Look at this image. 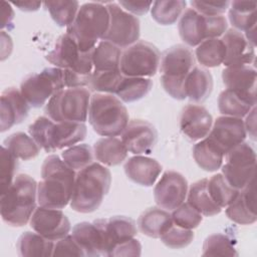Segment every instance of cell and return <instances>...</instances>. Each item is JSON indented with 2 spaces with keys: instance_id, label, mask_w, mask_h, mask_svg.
I'll list each match as a JSON object with an SVG mask.
<instances>
[{
  "instance_id": "cell-32",
  "label": "cell",
  "mask_w": 257,
  "mask_h": 257,
  "mask_svg": "<svg viewBox=\"0 0 257 257\" xmlns=\"http://www.w3.org/2000/svg\"><path fill=\"white\" fill-rule=\"evenodd\" d=\"M187 195L188 203L203 216H215L222 210L208 192V179H202L192 184Z\"/></svg>"
},
{
  "instance_id": "cell-29",
  "label": "cell",
  "mask_w": 257,
  "mask_h": 257,
  "mask_svg": "<svg viewBox=\"0 0 257 257\" xmlns=\"http://www.w3.org/2000/svg\"><path fill=\"white\" fill-rule=\"evenodd\" d=\"M256 105V98L226 88L218 97V108L224 115L244 117Z\"/></svg>"
},
{
  "instance_id": "cell-49",
  "label": "cell",
  "mask_w": 257,
  "mask_h": 257,
  "mask_svg": "<svg viewBox=\"0 0 257 257\" xmlns=\"http://www.w3.org/2000/svg\"><path fill=\"white\" fill-rule=\"evenodd\" d=\"M192 8L206 16L222 15L230 5L229 1H191Z\"/></svg>"
},
{
  "instance_id": "cell-9",
  "label": "cell",
  "mask_w": 257,
  "mask_h": 257,
  "mask_svg": "<svg viewBox=\"0 0 257 257\" xmlns=\"http://www.w3.org/2000/svg\"><path fill=\"white\" fill-rule=\"evenodd\" d=\"M227 20L223 15L206 16L193 8L181 15L178 29L182 40L189 46H198L209 38H219L227 31Z\"/></svg>"
},
{
  "instance_id": "cell-46",
  "label": "cell",
  "mask_w": 257,
  "mask_h": 257,
  "mask_svg": "<svg viewBox=\"0 0 257 257\" xmlns=\"http://www.w3.org/2000/svg\"><path fill=\"white\" fill-rule=\"evenodd\" d=\"M15 158L5 147L1 148L0 157V192H4L14 181L18 163Z\"/></svg>"
},
{
  "instance_id": "cell-22",
  "label": "cell",
  "mask_w": 257,
  "mask_h": 257,
  "mask_svg": "<svg viewBox=\"0 0 257 257\" xmlns=\"http://www.w3.org/2000/svg\"><path fill=\"white\" fill-rule=\"evenodd\" d=\"M226 208L227 217L237 224L251 225L256 222L255 178L239 191L236 198Z\"/></svg>"
},
{
  "instance_id": "cell-27",
  "label": "cell",
  "mask_w": 257,
  "mask_h": 257,
  "mask_svg": "<svg viewBox=\"0 0 257 257\" xmlns=\"http://www.w3.org/2000/svg\"><path fill=\"white\" fill-rule=\"evenodd\" d=\"M169 211L161 207H152L141 214L138 219L140 231L152 238H161L173 225Z\"/></svg>"
},
{
  "instance_id": "cell-13",
  "label": "cell",
  "mask_w": 257,
  "mask_h": 257,
  "mask_svg": "<svg viewBox=\"0 0 257 257\" xmlns=\"http://www.w3.org/2000/svg\"><path fill=\"white\" fill-rule=\"evenodd\" d=\"M225 157L222 175L230 186L240 191L255 178V151L248 143L243 142L230 150Z\"/></svg>"
},
{
  "instance_id": "cell-17",
  "label": "cell",
  "mask_w": 257,
  "mask_h": 257,
  "mask_svg": "<svg viewBox=\"0 0 257 257\" xmlns=\"http://www.w3.org/2000/svg\"><path fill=\"white\" fill-rule=\"evenodd\" d=\"M246 136L242 118L223 115L217 117L207 137L226 155L230 150L243 143Z\"/></svg>"
},
{
  "instance_id": "cell-47",
  "label": "cell",
  "mask_w": 257,
  "mask_h": 257,
  "mask_svg": "<svg viewBox=\"0 0 257 257\" xmlns=\"http://www.w3.org/2000/svg\"><path fill=\"white\" fill-rule=\"evenodd\" d=\"M194 239V232L189 229L181 228L176 225L161 236V241L172 249H181L187 247Z\"/></svg>"
},
{
  "instance_id": "cell-10",
  "label": "cell",
  "mask_w": 257,
  "mask_h": 257,
  "mask_svg": "<svg viewBox=\"0 0 257 257\" xmlns=\"http://www.w3.org/2000/svg\"><path fill=\"white\" fill-rule=\"evenodd\" d=\"M64 88V72L59 67H46L28 75L20 84V92L32 107L42 106L53 94Z\"/></svg>"
},
{
  "instance_id": "cell-52",
  "label": "cell",
  "mask_w": 257,
  "mask_h": 257,
  "mask_svg": "<svg viewBox=\"0 0 257 257\" xmlns=\"http://www.w3.org/2000/svg\"><path fill=\"white\" fill-rule=\"evenodd\" d=\"M246 133H248L249 137L255 141L256 139V107L254 106L250 112L246 115V120L244 121Z\"/></svg>"
},
{
  "instance_id": "cell-23",
  "label": "cell",
  "mask_w": 257,
  "mask_h": 257,
  "mask_svg": "<svg viewBox=\"0 0 257 257\" xmlns=\"http://www.w3.org/2000/svg\"><path fill=\"white\" fill-rule=\"evenodd\" d=\"M221 39L226 48V56L223 62L226 67L254 63L255 46L246 39L244 34L235 29H229L222 35Z\"/></svg>"
},
{
  "instance_id": "cell-43",
  "label": "cell",
  "mask_w": 257,
  "mask_h": 257,
  "mask_svg": "<svg viewBox=\"0 0 257 257\" xmlns=\"http://www.w3.org/2000/svg\"><path fill=\"white\" fill-rule=\"evenodd\" d=\"M61 158L69 168L79 171L93 163V152L88 145L79 144L63 151Z\"/></svg>"
},
{
  "instance_id": "cell-44",
  "label": "cell",
  "mask_w": 257,
  "mask_h": 257,
  "mask_svg": "<svg viewBox=\"0 0 257 257\" xmlns=\"http://www.w3.org/2000/svg\"><path fill=\"white\" fill-rule=\"evenodd\" d=\"M121 77L122 73L119 69L108 71H92L88 86L97 92L114 94Z\"/></svg>"
},
{
  "instance_id": "cell-26",
  "label": "cell",
  "mask_w": 257,
  "mask_h": 257,
  "mask_svg": "<svg viewBox=\"0 0 257 257\" xmlns=\"http://www.w3.org/2000/svg\"><path fill=\"white\" fill-rule=\"evenodd\" d=\"M213 90V77L209 70L195 65L185 79L186 97L195 103L205 101Z\"/></svg>"
},
{
  "instance_id": "cell-50",
  "label": "cell",
  "mask_w": 257,
  "mask_h": 257,
  "mask_svg": "<svg viewBox=\"0 0 257 257\" xmlns=\"http://www.w3.org/2000/svg\"><path fill=\"white\" fill-rule=\"evenodd\" d=\"M142 253V245L140 241L136 238L128 239L126 241H123L116 246L112 248V250L109 252V257H115V256H140Z\"/></svg>"
},
{
  "instance_id": "cell-53",
  "label": "cell",
  "mask_w": 257,
  "mask_h": 257,
  "mask_svg": "<svg viewBox=\"0 0 257 257\" xmlns=\"http://www.w3.org/2000/svg\"><path fill=\"white\" fill-rule=\"evenodd\" d=\"M1 8H2V19H1V28H4L12 23V20L14 18V12L11 7V5L5 1L1 2Z\"/></svg>"
},
{
  "instance_id": "cell-2",
  "label": "cell",
  "mask_w": 257,
  "mask_h": 257,
  "mask_svg": "<svg viewBox=\"0 0 257 257\" xmlns=\"http://www.w3.org/2000/svg\"><path fill=\"white\" fill-rule=\"evenodd\" d=\"M36 181L26 174L17 175L12 184L1 193L2 220L12 227L26 225L36 209Z\"/></svg>"
},
{
  "instance_id": "cell-35",
  "label": "cell",
  "mask_w": 257,
  "mask_h": 257,
  "mask_svg": "<svg viewBox=\"0 0 257 257\" xmlns=\"http://www.w3.org/2000/svg\"><path fill=\"white\" fill-rule=\"evenodd\" d=\"M152 87L151 78L122 75L114 94L123 102H133L145 97Z\"/></svg>"
},
{
  "instance_id": "cell-42",
  "label": "cell",
  "mask_w": 257,
  "mask_h": 257,
  "mask_svg": "<svg viewBox=\"0 0 257 257\" xmlns=\"http://www.w3.org/2000/svg\"><path fill=\"white\" fill-rule=\"evenodd\" d=\"M203 256H238L235 243L228 235L216 233L208 236L203 244Z\"/></svg>"
},
{
  "instance_id": "cell-11",
  "label": "cell",
  "mask_w": 257,
  "mask_h": 257,
  "mask_svg": "<svg viewBox=\"0 0 257 257\" xmlns=\"http://www.w3.org/2000/svg\"><path fill=\"white\" fill-rule=\"evenodd\" d=\"M161 53L150 42L140 40L126 47L120 56L119 70L124 76H154L160 66Z\"/></svg>"
},
{
  "instance_id": "cell-54",
  "label": "cell",
  "mask_w": 257,
  "mask_h": 257,
  "mask_svg": "<svg viewBox=\"0 0 257 257\" xmlns=\"http://www.w3.org/2000/svg\"><path fill=\"white\" fill-rule=\"evenodd\" d=\"M13 4L18 7L22 11L31 12L36 11L41 6V2H34V1H20V2H13Z\"/></svg>"
},
{
  "instance_id": "cell-34",
  "label": "cell",
  "mask_w": 257,
  "mask_h": 257,
  "mask_svg": "<svg viewBox=\"0 0 257 257\" xmlns=\"http://www.w3.org/2000/svg\"><path fill=\"white\" fill-rule=\"evenodd\" d=\"M121 50L106 40H100L91 51L93 71L119 69Z\"/></svg>"
},
{
  "instance_id": "cell-20",
  "label": "cell",
  "mask_w": 257,
  "mask_h": 257,
  "mask_svg": "<svg viewBox=\"0 0 257 257\" xmlns=\"http://www.w3.org/2000/svg\"><path fill=\"white\" fill-rule=\"evenodd\" d=\"M0 101V131L2 133L27 117L30 105L17 88L8 87L2 91Z\"/></svg>"
},
{
  "instance_id": "cell-7",
  "label": "cell",
  "mask_w": 257,
  "mask_h": 257,
  "mask_svg": "<svg viewBox=\"0 0 257 257\" xmlns=\"http://www.w3.org/2000/svg\"><path fill=\"white\" fill-rule=\"evenodd\" d=\"M195 66L193 51L183 45H174L161 55V83L165 91L173 98L183 100L186 97L185 79Z\"/></svg>"
},
{
  "instance_id": "cell-8",
  "label": "cell",
  "mask_w": 257,
  "mask_h": 257,
  "mask_svg": "<svg viewBox=\"0 0 257 257\" xmlns=\"http://www.w3.org/2000/svg\"><path fill=\"white\" fill-rule=\"evenodd\" d=\"M90 97L85 87L64 88L47 101L45 113L56 122H84L88 116Z\"/></svg>"
},
{
  "instance_id": "cell-30",
  "label": "cell",
  "mask_w": 257,
  "mask_h": 257,
  "mask_svg": "<svg viewBox=\"0 0 257 257\" xmlns=\"http://www.w3.org/2000/svg\"><path fill=\"white\" fill-rule=\"evenodd\" d=\"M93 155L103 166H116L127 157V150L120 139L105 137L97 140L93 145Z\"/></svg>"
},
{
  "instance_id": "cell-16",
  "label": "cell",
  "mask_w": 257,
  "mask_h": 257,
  "mask_svg": "<svg viewBox=\"0 0 257 257\" xmlns=\"http://www.w3.org/2000/svg\"><path fill=\"white\" fill-rule=\"evenodd\" d=\"M187 194L186 178L175 171L165 172L154 189V199L157 205L167 211H173L184 203Z\"/></svg>"
},
{
  "instance_id": "cell-1",
  "label": "cell",
  "mask_w": 257,
  "mask_h": 257,
  "mask_svg": "<svg viewBox=\"0 0 257 257\" xmlns=\"http://www.w3.org/2000/svg\"><path fill=\"white\" fill-rule=\"evenodd\" d=\"M75 172L56 155L45 158L41 166V181L37 184V202L39 206L51 209H63L70 203Z\"/></svg>"
},
{
  "instance_id": "cell-37",
  "label": "cell",
  "mask_w": 257,
  "mask_h": 257,
  "mask_svg": "<svg viewBox=\"0 0 257 257\" xmlns=\"http://www.w3.org/2000/svg\"><path fill=\"white\" fill-rule=\"evenodd\" d=\"M195 56L201 65L205 67H216L223 64L226 56V48L220 38L205 39L197 46Z\"/></svg>"
},
{
  "instance_id": "cell-18",
  "label": "cell",
  "mask_w": 257,
  "mask_h": 257,
  "mask_svg": "<svg viewBox=\"0 0 257 257\" xmlns=\"http://www.w3.org/2000/svg\"><path fill=\"white\" fill-rule=\"evenodd\" d=\"M123 145L134 155L150 154L158 141L156 127L144 119L130 120L121 133Z\"/></svg>"
},
{
  "instance_id": "cell-51",
  "label": "cell",
  "mask_w": 257,
  "mask_h": 257,
  "mask_svg": "<svg viewBox=\"0 0 257 257\" xmlns=\"http://www.w3.org/2000/svg\"><path fill=\"white\" fill-rule=\"evenodd\" d=\"M118 4L125 11L130 12L133 15H143L146 14L152 7L153 2L145 1H119Z\"/></svg>"
},
{
  "instance_id": "cell-31",
  "label": "cell",
  "mask_w": 257,
  "mask_h": 257,
  "mask_svg": "<svg viewBox=\"0 0 257 257\" xmlns=\"http://www.w3.org/2000/svg\"><path fill=\"white\" fill-rule=\"evenodd\" d=\"M16 248L22 257H48L52 256L54 242L36 232H24L17 241Z\"/></svg>"
},
{
  "instance_id": "cell-24",
  "label": "cell",
  "mask_w": 257,
  "mask_h": 257,
  "mask_svg": "<svg viewBox=\"0 0 257 257\" xmlns=\"http://www.w3.org/2000/svg\"><path fill=\"white\" fill-rule=\"evenodd\" d=\"M222 80L228 89L256 98V69L252 65L227 66L222 71Z\"/></svg>"
},
{
  "instance_id": "cell-33",
  "label": "cell",
  "mask_w": 257,
  "mask_h": 257,
  "mask_svg": "<svg viewBox=\"0 0 257 257\" xmlns=\"http://www.w3.org/2000/svg\"><path fill=\"white\" fill-rule=\"evenodd\" d=\"M223 152L208 138L201 140L193 148V158L197 165L207 172H215L221 168L224 160Z\"/></svg>"
},
{
  "instance_id": "cell-3",
  "label": "cell",
  "mask_w": 257,
  "mask_h": 257,
  "mask_svg": "<svg viewBox=\"0 0 257 257\" xmlns=\"http://www.w3.org/2000/svg\"><path fill=\"white\" fill-rule=\"evenodd\" d=\"M111 184L109 170L100 163H91L78 171L70 200V207L79 213L98 209Z\"/></svg>"
},
{
  "instance_id": "cell-39",
  "label": "cell",
  "mask_w": 257,
  "mask_h": 257,
  "mask_svg": "<svg viewBox=\"0 0 257 257\" xmlns=\"http://www.w3.org/2000/svg\"><path fill=\"white\" fill-rule=\"evenodd\" d=\"M186 5V1L183 0L155 1L151 7V14L157 23L161 25H171L181 17Z\"/></svg>"
},
{
  "instance_id": "cell-28",
  "label": "cell",
  "mask_w": 257,
  "mask_h": 257,
  "mask_svg": "<svg viewBox=\"0 0 257 257\" xmlns=\"http://www.w3.org/2000/svg\"><path fill=\"white\" fill-rule=\"evenodd\" d=\"M71 235L83 250L85 256L103 255V241L100 230L93 223L80 222L72 228Z\"/></svg>"
},
{
  "instance_id": "cell-41",
  "label": "cell",
  "mask_w": 257,
  "mask_h": 257,
  "mask_svg": "<svg viewBox=\"0 0 257 257\" xmlns=\"http://www.w3.org/2000/svg\"><path fill=\"white\" fill-rule=\"evenodd\" d=\"M208 192L213 201L220 208H224L236 198L239 190L230 186L222 174H217L208 180Z\"/></svg>"
},
{
  "instance_id": "cell-21",
  "label": "cell",
  "mask_w": 257,
  "mask_h": 257,
  "mask_svg": "<svg viewBox=\"0 0 257 257\" xmlns=\"http://www.w3.org/2000/svg\"><path fill=\"white\" fill-rule=\"evenodd\" d=\"M213 117L211 113L200 104L186 105L180 117V128L191 141L196 142L205 139L212 127Z\"/></svg>"
},
{
  "instance_id": "cell-5",
  "label": "cell",
  "mask_w": 257,
  "mask_h": 257,
  "mask_svg": "<svg viewBox=\"0 0 257 257\" xmlns=\"http://www.w3.org/2000/svg\"><path fill=\"white\" fill-rule=\"evenodd\" d=\"M28 132L40 149L53 153L83 141L86 137V125L83 122H56L43 115L29 125Z\"/></svg>"
},
{
  "instance_id": "cell-38",
  "label": "cell",
  "mask_w": 257,
  "mask_h": 257,
  "mask_svg": "<svg viewBox=\"0 0 257 257\" xmlns=\"http://www.w3.org/2000/svg\"><path fill=\"white\" fill-rule=\"evenodd\" d=\"M5 147L15 158L22 161H28L38 156L40 147L36 142L24 133L18 132L10 135L3 142Z\"/></svg>"
},
{
  "instance_id": "cell-19",
  "label": "cell",
  "mask_w": 257,
  "mask_h": 257,
  "mask_svg": "<svg viewBox=\"0 0 257 257\" xmlns=\"http://www.w3.org/2000/svg\"><path fill=\"white\" fill-rule=\"evenodd\" d=\"M94 224L100 230L103 241V255L109 252L117 244L135 238L137 235L136 222L125 216H113L107 219H97Z\"/></svg>"
},
{
  "instance_id": "cell-45",
  "label": "cell",
  "mask_w": 257,
  "mask_h": 257,
  "mask_svg": "<svg viewBox=\"0 0 257 257\" xmlns=\"http://www.w3.org/2000/svg\"><path fill=\"white\" fill-rule=\"evenodd\" d=\"M171 216L174 225L189 230L197 228L203 220V215L194 209L188 202L182 203L179 207L174 209Z\"/></svg>"
},
{
  "instance_id": "cell-4",
  "label": "cell",
  "mask_w": 257,
  "mask_h": 257,
  "mask_svg": "<svg viewBox=\"0 0 257 257\" xmlns=\"http://www.w3.org/2000/svg\"><path fill=\"white\" fill-rule=\"evenodd\" d=\"M109 26V13L102 3L88 2L79 7L74 21L67 27L82 52L92 51L105 35Z\"/></svg>"
},
{
  "instance_id": "cell-36",
  "label": "cell",
  "mask_w": 257,
  "mask_h": 257,
  "mask_svg": "<svg viewBox=\"0 0 257 257\" xmlns=\"http://www.w3.org/2000/svg\"><path fill=\"white\" fill-rule=\"evenodd\" d=\"M255 1H233L229 7V21L235 30L248 31L256 27Z\"/></svg>"
},
{
  "instance_id": "cell-40",
  "label": "cell",
  "mask_w": 257,
  "mask_h": 257,
  "mask_svg": "<svg viewBox=\"0 0 257 257\" xmlns=\"http://www.w3.org/2000/svg\"><path fill=\"white\" fill-rule=\"evenodd\" d=\"M43 5L48 10L51 18L58 26L68 27L75 19L79 10L78 1H50Z\"/></svg>"
},
{
  "instance_id": "cell-48",
  "label": "cell",
  "mask_w": 257,
  "mask_h": 257,
  "mask_svg": "<svg viewBox=\"0 0 257 257\" xmlns=\"http://www.w3.org/2000/svg\"><path fill=\"white\" fill-rule=\"evenodd\" d=\"M52 256H85L83 250L75 241L72 235H66L54 243Z\"/></svg>"
},
{
  "instance_id": "cell-14",
  "label": "cell",
  "mask_w": 257,
  "mask_h": 257,
  "mask_svg": "<svg viewBox=\"0 0 257 257\" xmlns=\"http://www.w3.org/2000/svg\"><path fill=\"white\" fill-rule=\"evenodd\" d=\"M109 13V26L101 40H106L119 48H126L140 38L141 26L137 16L122 9L115 2L105 4Z\"/></svg>"
},
{
  "instance_id": "cell-25",
  "label": "cell",
  "mask_w": 257,
  "mask_h": 257,
  "mask_svg": "<svg viewBox=\"0 0 257 257\" xmlns=\"http://www.w3.org/2000/svg\"><path fill=\"white\" fill-rule=\"evenodd\" d=\"M123 169L131 181L145 187L153 186L162 172V166L157 160L139 155L130 158Z\"/></svg>"
},
{
  "instance_id": "cell-12",
  "label": "cell",
  "mask_w": 257,
  "mask_h": 257,
  "mask_svg": "<svg viewBox=\"0 0 257 257\" xmlns=\"http://www.w3.org/2000/svg\"><path fill=\"white\" fill-rule=\"evenodd\" d=\"M46 59L55 67L71 70L89 79L93 71L91 51L82 52L67 33L57 38L53 48L46 55Z\"/></svg>"
},
{
  "instance_id": "cell-6",
  "label": "cell",
  "mask_w": 257,
  "mask_h": 257,
  "mask_svg": "<svg viewBox=\"0 0 257 257\" xmlns=\"http://www.w3.org/2000/svg\"><path fill=\"white\" fill-rule=\"evenodd\" d=\"M88 120L97 135L116 137L121 135L128 123V112L118 97L96 92L90 97Z\"/></svg>"
},
{
  "instance_id": "cell-15",
  "label": "cell",
  "mask_w": 257,
  "mask_h": 257,
  "mask_svg": "<svg viewBox=\"0 0 257 257\" xmlns=\"http://www.w3.org/2000/svg\"><path fill=\"white\" fill-rule=\"evenodd\" d=\"M29 223L34 232L53 242L65 237L71 230L70 222L61 209L39 206L33 212Z\"/></svg>"
}]
</instances>
